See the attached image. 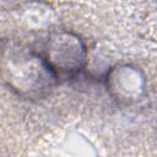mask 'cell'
Wrapping results in <instances>:
<instances>
[{
	"label": "cell",
	"instance_id": "obj_1",
	"mask_svg": "<svg viewBox=\"0 0 157 157\" xmlns=\"http://www.w3.org/2000/svg\"><path fill=\"white\" fill-rule=\"evenodd\" d=\"M2 77L13 92L25 98L47 94L58 78L43 55L16 45L4 49Z\"/></svg>",
	"mask_w": 157,
	"mask_h": 157
},
{
	"label": "cell",
	"instance_id": "obj_2",
	"mask_svg": "<svg viewBox=\"0 0 157 157\" xmlns=\"http://www.w3.org/2000/svg\"><path fill=\"white\" fill-rule=\"evenodd\" d=\"M43 56L56 77L72 76L80 72L86 64V48L77 36L61 31L49 37Z\"/></svg>",
	"mask_w": 157,
	"mask_h": 157
},
{
	"label": "cell",
	"instance_id": "obj_3",
	"mask_svg": "<svg viewBox=\"0 0 157 157\" xmlns=\"http://www.w3.org/2000/svg\"><path fill=\"white\" fill-rule=\"evenodd\" d=\"M107 86L117 99L131 102L141 96L144 77L136 67L129 65L117 66L107 75Z\"/></svg>",
	"mask_w": 157,
	"mask_h": 157
}]
</instances>
